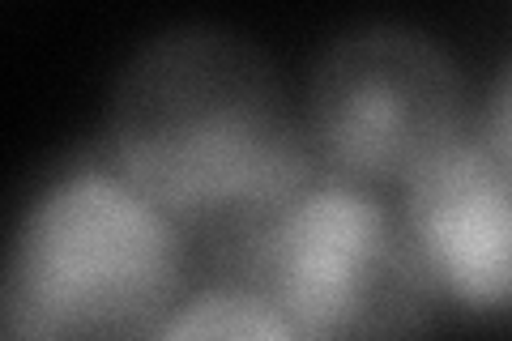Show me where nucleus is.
<instances>
[{
	"instance_id": "2",
	"label": "nucleus",
	"mask_w": 512,
	"mask_h": 341,
	"mask_svg": "<svg viewBox=\"0 0 512 341\" xmlns=\"http://www.w3.org/2000/svg\"><path fill=\"white\" fill-rule=\"evenodd\" d=\"M192 243L111 167L52 180L13 231L0 320L18 341H154L184 307Z\"/></svg>"
},
{
	"instance_id": "4",
	"label": "nucleus",
	"mask_w": 512,
	"mask_h": 341,
	"mask_svg": "<svg viewBox=\"0 0 512 341\" xmlns=\"http://www.w3.org/2000/svg\"><path fill=\"white\" fill-rule=\"evenodd\" d=\"M303 124L333 180L406 188L466 137V77L444 43L414 26H355L320 52Z\"/></svg>"
},
{
	"instance_id": "7",
	"label": "nucleus",
	"mask_w": 512,
	"mask_h": 341,
	"mask_svg": "<svg viewBox=\"0 0 512 341\" xmlns=\"http://www.w3.org/2000/svg\"><path fill=\"white\" fill-rule=\"evenodd\" d=\"M483 141H491L504 158H512V56L500 64V73H495L491 90H487Z\"/></svg>"
},
{
	"instance_id": "1",
	"label": "nucleus",
	"mask_w": 512,
	"mask_h": 341,
	"mask_svg": "<svg viewBox=\"0 0 512 341\" xmlns=\"http://www.w3.org/2000/svg\"><path fill=\"white\" fill-rule=\"evenodd\" d=\"M111 158L197 248L256 239L316 184L303 111L261 47L227 26H175L128 56Z\"/></svg>"
},
{
	"instance_id": "5",
	"label": "nucleus",
	"mask_w": 512,
	"mask_h": 341,
	"mask_svg": "<svg viewBox=\"0 0 512 341\" xmlns=\"http://www.w3.org/2000/svg\"><path fill=\"white\" fill-rule=\"evenodd\" d=\"M402 214L448 303L508 312L512 158L466 133L402 188Z\"/></svg>"
},
{
	"instance_id": "3",
	"label": "nucleus",
	"mask_w": 512,
	"mask_h": 341,
	"mask_svg": "<svg viewBox=\"0 0 512 341\" xmlns=\"http://www.w3.org/2000/svg\"><path fill=\"white\" fill-rule=\"evenodd\" d=\"M252 295L308 341H427L448 303L402 205L333 175H316L261 231Z\"/></svg>"
},
{
	"instance_id": "8",
	"label": "nucleus",
	"mask_w": 512,
	"mask_h": 341,
	"mask_svg": "<svg viewBox=\"0 0 512 341\" xmlns=\"http://www.w3.org/2000/svg\"><path fill=\"white\" fill-rule=\"evenodd\" d=\"M0 341H18V337H9V333H5V337H0Z\"/></svg>"
},
{
	"instance_id": "6",
	"label": "nucleus",
	"mask_w": 512,
	"mask_h": 341,
	"mask_svg": "<svg viewBox=\"0 0 512 341\" xmlns=\"http://www.w3.org/2000/svg\"><path fill=\"white\" fill-rule=\"evenodd\" d=\"M154 341H308L265 295L235 286L197 290Z\"/></svg>"
}]
</instances>
